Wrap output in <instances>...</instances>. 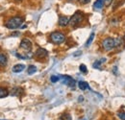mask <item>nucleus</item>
Listing matches in <instances>:
<instances>
[{
  "mask_svg": "<svg viewBox=\"0 0 125 120\" xmlns=\"http://www.w3.org/2000/svg\"><path fill=\"white\" fill-rule=\"evenodd\" d=\"M23 18L21 16H14V17H11L10 19H8L5 23V26L8 28V29H16V28H19L22 23H23Z\"/></svg>",
  "mask_w": 125,
  "mask_h": 120,
  "instance_id": "1",
  "label": "nucleus"
},
{
  "mask_svg": "<svg viewBox=\"0 0 125 120\" xmlns=\"http://www.w3.org/2000/svg\"><path fill=\"white\" fill-rule=\"evenodd\" d=\"M84 20V14L82 12H76L74 15L71 16V18L69 19V25L72 27H75L79 25L80 23H82V21Z\"/></svg>",
  "mask_w": 125,
  "mask_h": 120,
  "instance_id": "2",
  "label": "nucleus"
},
{
  "mask_svg": "<svg viewBox=\"0 0 125 120\" xmlns=\"http://www.w3.org/2000/svg\"><path fill=\"white\" fill-rule=\"evenodd\" d=\"M50 40L55 44H61L65 40V37L61 32H53L50 35Z\"/></svg>",
  "mask_w": 125,
  "mask_h": 120,
  "instance_id": "3",
  "label": "nucleus"
},
{
  "mask_svg": "<svg viewBox=\"0 0 125 120\" xmlns=\"http://www.w3.org/2000/svg\"><path fill=\"white\" fill-rule=\"evenodd\" d=\"M115 47H116L115 46V39L107 38V39L103 40V41H102V48L105 51H110V50H112Z\"/></svg>",
  "mask_w": 125,
  "mask_h": 120,
  "instance_id": "4",
  "label": "nucleus"
},
{
  "mask_svg": "<svg viewBox=\"0 0 125 120\" xmlns=\"http://www.w3.org/2000/svg\"><path fill=\"white\" fill-rule=\"evenodd\" d=\"M62 79V83L63 85H66V86H68V87H70V88H74L75 87V84H76V82H75V80L74 79H72L70 76H61L60 77V80Z\"/></svg>",
  "mask_w": 125,
  "mask_h": 120,
  "instance_id": "5",
  "label": "nucleus"
},
{
  "mask_svg": "<svg viewBox=\"0 0 125 120\" xmlns=\"http://www.w3.org/2000/svg\"><path fill=\"white\" fill-rule=\"evenodd\" d=\"M47 56H48V52L44 48H39L35 53V57L39 60H43Z\"/></svg>",
  "mask_w": 125,
  "mask_h": 120,
  "instance_id": "6",
  "label": "nucleus"
},
{
  "mask_svg": "<svg viewBox=\"0 0 125 120\" xmlns=\"http://www.w3.org/2000/svg\"><path fill=\"white\" fill-rule=\"evenodd\" d=\"M20 48H22L25 51H30L32 49V42L28 39H23L20 42Z\"/></svg>",
  "mask_w": 125,
  "mask_h": 120,
  "instance_id": "7",
  "label": "nucleus"
},
{
  "mask_svg": "<svg viewBox=\"0 0 125 120\" xmlns=\"http://www.w3.org/2000/svg\"><path fill=\"white\" fill-rule=\"evenodd\" d=\"M69 24V19L67 16H64V15H62L59 17V25L61 27H65L66 25Z\"/></svg>",
  "mask_w": 125,
  "mask_h": 120,
  "instance_id": "8",
  "label": "nucleus"
},
{
  "mask_svg": "<svg viewBox=\"0 0 125 120\" xmlns=\"http://www.w3.org/2000/svg\"><path fill=\"white\" fill-rule=\"evenodd\" d=\"M24 69H25V65L18 63V64H16V65L13 67L12 70H13V72H15V73H20V72H22Z\"/></svg>",
  "mask_w": 125,
  "mask_h": 120,
  "instance_id": "9",
  "label": "nucleus"
},
{
  "mask_svg": "<svg viewBox=\"0 0 125 120\" xmlns=\"http://www.w3.org/2000/svg\"><path fill=\"white\" fill-rule=\"evenodd\" d=\"M7 61H8V59H7V56L3 53H0V66L1 67H4L7 65Z\"/></svg>",
  "mask_w": 125,
  "mask_h": 120,
  "instance_id": "10",
  "label": "nucleus"
},
{
  "mask_svg": "<svg viewBox=\"0 0 125 120\" xmlns=\"http://www.w3.org/2000/svg\"><path fill=\"white\" fill-rule=\"evenodd\" d=\"M104 6V0H95L94 3V9H102Z\"/></svg>",
  "mask_w": 125,
  "mask_h": 120,
  "instance_id": "11",
  "label": "nucleus"
},
{
  "mask_svg": "<svg viewBox=\"0 0 125 120\" xmlns=\"http://www.w3.org/2000/svg\"><path fill=\"white\" fill-rule=\"evenodd\" d=\"M78 87L81 90H89V89H90L89 84H88L87 82H82V81H80V82L78 83Z\"/></svg>",
  "mask_w": 125,
  "mask_h": 120,
  "instance_id": "12",
  "label": "nucleus"
},
{
  "mask_svg": "<svg viewBox=\"0 0 125 120\" xmlns=\"http://www.w3.org/2000/svg\"><path fill=\"white\" fill-rule=\"evenodd\" d=\"M104 60H106V59H102V60H96L94 64H93L94 68H95V69H100V68H101V64L104 62Z\"/></svg>",
  "mask_w": 125,
  "mask_h": 120,
  "instance_id": "13",
  "label": "nucleus"
},
{
  "mask_svg": "<svg viewBox=\"0 0 125 120\" xmlns=\"http://www.w3.org/2000/svg\"><path fill=\"white\" fill-rule=\"evenodd\" d=\"M9 95V91L6 90L5 88H1L0 87V98H5Z\"/></svg>",
  "mask_w": 125,
  "mask_h": 120,
  "instance_id": "14",
  "label": "nucleus"
},
{
  "mask_svg": "<svg viewBox=\"0 0 125 120\" xmlns=\"http://www.w3.org/2000/svg\"><path fill=\"white\" fill-rule=\"evenodd\" d=\"M37 72V67L35 66V65H30L29 67H28V69H27V73L29 74V75H33L34 73H36Z\"/></svg>",
  "mask_w": 125,
  "mask_h": 120,
  "instance_id": "15",
  "label": "nucleus"
},
{
  "mask_svg": "<svg viewBox=\"0 0 125 120\" xmlns=\"http://www.w3.org/2000/svg\"><path fill=\"white\" fill-rule=\"evenodd\" d=\"M94 33L93 32L92 34H91V36H90V38H89V40H87V42H86V47H89L90 45H91V43L93 42V40H94Z\"/></svg>",
  "mask_w": 125,
  "mask_h": 120,
  "instance_id": "16",
  "label": "nucleus"
},
{
  "mask_svg": "<svg viewBox=\"0 0 125 120\" xmlns=\"http://www.w3.org/2000/svg\"><path fill=\"white\" fill-rule=\"evenodd\" d=\"M59 120H71V116L68 113H63L60 116Z\"/></svg>",
  "mask_w": 125,
  "mask_h": 120,
  "instance_id": "17",
  "label": "nucleus"
},
{
  "mask_svg": "<svg viewBox=\"0 0 125 120\" xmlns=\"http://www.w3.org/2000/svg\"><path fill=\"white\" fill-rule=\"evenodd\" d=\"M79 69H80V71H81L82 73H84V74H86V73L88 72V69H87V66H86L85 64H81V65L79 66Z\"/></svg>",
  "mask_w": 125,
  "mask_h": 120,
  "instance_id": "18",
  "label": "nucleus"
},
{
  "mask_svg": "<svg viewBox=\"0 0 125 120\" xmlns=\"http://www.w3.org/2000/svg\"><path fill=\"white\" fill-rule=\"evenodd\" d=\"M59 80H60V77H59V76L53 75V76H51V77H50V81H51L52 83H57Z\"/></svg>",
  "mask_w": 125,
  "mask_h": 120,
  "instance_id": "19",
  "label": "nucleus"
},
{
  "mask_svg": "<svg viewBox=\"0 0 125 120\" xmlns=\"http://www.w3.org/2000/svg\"><path fill=\"white\" fill-rule=\"evenodd\" d=\"M117 116L120 118L121 120H125V112L124 111H120L117 113Z\"/></svg>",
  "mask_w": 125,
  "mask_h": 120,
  "instance_id": "20",
  "label": "nucleus"
},
{
  "mask_svg": "<svg viewBox=\"0 0 125 120\" xmlns=\"http://www.w3.org/2000/svg\"><path fill=\"white\" fill-rule=\"evenodd\" d=\"M112 3H113V0H104V5L106 7H109Z\"/></svg>",
  "mask_w": 125,
  "mask_h": 120,
  "instance_id": "21",
  "label": "nucleus"
},
{
  "mask_svg": "<svg viewBox=\"0 0 125 120\" xmlns=\"http://www.w3.org/2000/svg\"><path fill=\"white\" fill-rule=\"evenodd\" d=\"M78 1L81 3V4H88L91 0H78Z\"/></svg>",
  "mask_w": 125,
  "mask_h": 120,
  "instance_id": "22",
  "label": "nucleus"
},
{
  "mask_svg": "<svg viewBox=\"0 0 125 120\" xmlns=\"http://www.w3.org/2000/svg\"><path fill=\"white\" fill-rule=\"evenodd\" d=\"M81 53H82L81 51H78V52H76V53L74 54V56H75V57H77V56H79V55H81Z\"/></svg>",
  "mask_w": 125,
  "mask_h": 120,
  "instance_id": "23",
  "label": "nucleus"
},
{
  "mask_svg": "<svg viewBox=\"0 0 125 120\" xmlns=\"http://www.w3.org/2000/svg\"><path fill=\"white\" fill-rule=\"evenodd\" d=\"M83 99H84V97H83V96H80V97H79V102H82Z\"/></svg>",
  "mask_w": 125,
  "mask_h": 120,
  "instance_id": "24",
  "label": "nucleus"
},
{
  "mask_svg": "<svg viewBox=\"0 0 125 120\" xmlns=\"http://www.w3.org/2000/svg\"><path fill=\"white\" fill-rule=\"evenodd\" d=\"M69 1H73V0H69Z\"/></svg>",
  "mask_w": 125,
  "mask_h": 120,
  "instance_id": "25",
  "label": "nucleus"
}]
</instances>
